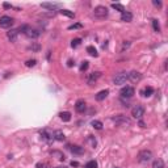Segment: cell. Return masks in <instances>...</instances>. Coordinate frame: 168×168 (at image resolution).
<instances>
[{"mask_svg":"<svg viewBox=\"0 0 168 168\" xmlns=\"http://www.w3.org/2000/svg\"><path fill=\"white\" fill-rule=\"evenodd\" d=\"M36 64H37V61H36V59H29V61L25 62V66H26V67H34Z\"/></svg>","mask_w":168,"mask_h":168,"instance_id":"cell-31","label":"cell"},{"mask_svg":"<svg viewBox=\"0 0 168 168\" xmlns=\"http://www.w3.org/2000/svg\"><path fill=\"white\" fill-rule=\"evenodd\" d=\"M75 109H76L78 113H84L85 109H87V104H85L84 100H78L76 103H75Z\"/></svg>","mask_w":168,"mask_h":168,"instance_id":"cell-12","label":"cell"},{"mask_svg":"<svg viewBox=\"0 0 168 168\" xmlns=\"http://www.w3.org/2000/svg\"><path fill=\"white\" fill-rule=\"evenodd\" d=\"M54 139L59 141V142H63V141H64V134L62 133L61 130H55L54 131Z\"/></svg>","mask_w":168,"mask_h":168,"instance_id":"cell-20","label":"cell"},{"mask_svg":"<svg viewBox=\"0 0 168 168\" xmlns=\"http://www.w3.org/2000/svg\"><path fill=\"white\" fill-rule=\"evenodd\" d=\"M36 167H37V168H51V167H50V164H49V163H45V162H39V163H37V164H36Z\"/></svg>","mask_w":168,"mask_h":168,"instance_id":"cell-33","label":"cell"},{"mask_svg":"<svg viewBox=\"0 0 168 168\" xmlns=\"http://www.w3.org/2000/svg\"><path fill=\"white\" fill-rule=\"evenodd\" d=\"M15 20H13L11 16H1L0 17V28L3 29H9L13 25Z\"/></svg>","mask_w":168,"mask_h":168,"instance_id":"cell-5","label":"cell"},{"mask_svg":"<svg viewBox=\"0 0 168 168\" xmlns=\"http://www.w3.org/2000/svg\"><path fill=\"white\" fill-rule=\"evenodd\" d=\"M68 149L72 154H75V155H81V154H84V147L79 146V144H72V146H68Z\"/></svg>","mask_w":168,"mask_h":168,"instance_id":"cell-13","label":"cell"},{"mask_svg":"<svg viewBox=\"0 0 168 168\" xmlns=\"http://www.w3.org/2000/svg\"><path fill=\"white\" fill-rule=\"evenodd\" d=\"M84 168H97V162L96 160H91V162H88L85 164Z\"/></svg>","mask_w":168,"mask_h":168,"instance_id":"cell-29","label":"cell"},{"mask_svg":"<svg viewBox=\"0 0 168 168\" xmlns=\"http://www.w3.org/2000/svg\"><path fill=\"white\" fill-rule=\"evenodd\" d=\"M112 121H113L117 126H130L131 125V120L129 117L124 116V114H117L116 117L112 118Z\"/></svg>","mask_w":168,"mask_h":168,"instance_id":"cell-2","label":"cell"},{"mask_svg":"<svg viewBox=\"0 0 168 168\" xmlns=\"http://www.w3.org/2000/svg\"><path fill=\"white\" fill-rule=\"evenodd\" d=\"M91 125H92V127H95L96 130H101V129H103V122H101V121L95 120V121H92V122H91Z\"/></svg>","mask_w":168,"mask_h":168,"instance_id":"cell-26","label":"cell"},{"mask_svg":"<svg viewBox=\"0 0 168 168\" xmlns=\"http://www.w3.org/2000/svg\"><path fill=\"white\" fill-rule=\"evenodd\" d=\"M29 50H33V51H38V50H39V45H37V44H34V45H32V46H29Z\"/></svg>","mask_w":168,"mask_h":168,"instance_id":"cell-35","label":"cell"},{"mask_svg":"<svg viewBox=\"0 0 168 168\" xmlns=\"http://www.w3.org/2000/svg\"><path fill=\"white\" fill-rule=\"evenodd\" d=\"M19 30V33L20 32H22L28 38H30V39H36V38H38L39 37V33L37 29H33V28H30V26H28V25H22V26H20V29H17Z\"/></svg>","mask_w":168,"mask_h":168,"instance_id":"cell-1","label":"cell"},{"mask_svg":"<svg viewBox=\"0 0 168 168\" xmlns=\"http://www.w3.org/2000/svg\"><path fill=\"white\" fill-rule=\"evenodd\" d=\"M41 7H42V8H46V9H50V11H53V9L58 8L59 4H54V3H42Z\"/></svg>","mask_w":168,"mask_h":168,"instance_id":"cell-21","label":"cell"},{"mask_svg":"<svg viewBox=\"0 0 168 168\" xmlns=\"http://www.w3.org/2000/svg\"><path fill=\"white\" fill-rule=\"evenodd\" d=\"M101 76V72L100 71H95V72H91V74L87 75V83L90 85H93L97 81V79Z\"/></svg>","mask_w":168,"mask_h":168,"instance_id":"cell-10","label":"cell"},{"mask_svg":"<svg viewBox=\"0 0 168 168\" xmlns=\"http://www.w3.org/2000/svg\"><path fill=\"white\" fill-rule=\"evenodd\" d=\"M88 67H90V62H87V61H84L83 63L80 64V71L81 72H84V71H87L88 70Z\"/></svg>","mask_w":168,"mask_h":168,"instance_id":"cell-30","label":"cell"},{"mask_svg":"<svg viewBox=\"0 0 168 168\" xmlns=\"http://www.w3.org/2000/svg\"><path fill=\"white\" fill-rule=\"evenodd\" d=\"M51 156H54V158H57L58 160H61V162H63V160H66V156H64V154L62 152V151H58V150H54V151H51Z\"/></svg>","mask_w":168,"mask_h":168,"instance_id":"cell-15","label":"cell"},{"mask_svg":"<svg viewBox=\"0 0 168 168\" xmlns=\"http://www.w3.org/2000/svg\"><path fill=\"white\" fill-rule=\"evenodd\" d=\"M114 168H120V167H114Z\"/></svg>","mask_w":168,"mask_h":168,"instance_id":"cell-43","label":"cell"},{"mask_svg":"<svg viewBox=\"0 0 168 168\" xmlns=\"http://www.w3.org/2000/svg\"><path fill=\"white\" fill-rule=\"evenodd\" d=\"M59 13L63 16H67V17H70V19H75V13L71 11H67V9H62V11H59Z\"/></svg>","mask_w":168,"mask_h":168,"instance_id":"cell-24","label":"cell"},{"mask_svg":"<svg viewBox=\"0 0 168 168\" xmlns=\"http://www.w3.org/2000/svg\"><path fill=\"white\" fill-rule=\"evenodd\" d=\"M126 80H127V72H118L113 78V83L116 85H122L126 83Z\"/></svg>","mask_w":168,"mask_h":168,"instance_id":"cell-6","label":"cell"},{"mask_svg":"<svg viewBox=\"0 0 168 168\" xmlns=\"http://www.w3.org/2000/svg\"><path fill=\"white\" fill-rule=\"evenodd\" d=\"M4 8H7V9H9V8H13V7H12L11 4H8V3H4Z\"/></svg>","mask_w":168,"mask_h":168,"instance_id":"cell-39","label":"cell"},{"mask_svg":"<svg viewBox=\"0 0 168 168\" xmlns=\"http://www.w3.org/2000/svg\"><path fill=\"white\" fill-rule=\"evenodd\" d=\"M151 22H152V28H154V32H156V33H160V25H159V21H158L156 19H152V20H151Z\"/></svg>","mask_w":168,"mask_h":168,"instance_id":"cell-25","label":"cell"},{"mask_svg":"<svg viewBox=\"0 0 168 168\" xmlns=\"http://www.w3.org/2000/svg\"><path fill=\"white\" fill-rule=\"evenodd\" d=\"M108 95H109V91H108V90L100 91V92H98V93L96 95V100H97V101H103V100H105V98L108 97Z\"/></svg>","mask_w":168,"mask_h":168,"instance_id":"cell-16","label":"cell"},{"mask_svg":"<svg viewBox=\"0 0 168 168\" xmlns=\"http://www.w3.org/2000/svg\"><path fill=\"white\" fill-rule=\"evenodd\" d=\"M71 166H72V167H79V163H78V162H74V160H72V162H71Z\"/></svg>","mask_w":168,"mask_h":168,"instance_id":"cell-40","label":"cell"},{"mask_svg":"<svg viewBox=\"0 0 168 168\" xmlns=\"http://www.w3.org/2000/svg\"><path fill=\"white\" fill-rule=\"evenodd\" d=\"M152 4L155 5V7H158V8H160V7H162V1H158V0H152Z\"/></svg>","mask_w":168,"mask_h":168,"instance_id":"cell-37","label":"cell"},{"mask_svg":"<svg viewBox=\"0 0 168 168\" xmlns=\"http://www.w3.org/2000/svg\"><path fill=\"white\" fill-rule=\"evenodd\" d=\"M112 8L116 9V11H120L121 13H124L125 11H126V9H125V7L122 4H118V3H113V4H112Z\"/></svg>","mask_w":168,"mask_h":168,"instance_id":"cell-23","label":"cell"},{"mask_svg":"<svg viewBox=\"0 0 168 168\" xmlns=\"http://www.w3.org/2000/svg\"><path fill=\"white\" fill-rule=\"evenodd\" d=\"M80 45H81V39H80V38H74V39L71 41V46H72L74 49L79 47Z\"/></svg>","mask_w":168,"mask_h":168,"instance_id":"cell-28","label":"cell"},{"mask_svg":"<svg viewBox=\"0 0 168 168\" xmlns=\"http://www.w3.org/2000/svg\"><path fill=\"white\" fill-rule=\"evenodd\" d=\"M39 135H41V139H44L45 142H51V141L54 139V134L49 133V131L46 130V129L39 131Z\"/></svg>","mask_w":168,"mask_h":168,"instance_id":"cell-11","label":"cell"},{"mask_svg":"<svg viewBox=\"0 0 168 168\" xmlns=\"http://www.w3.org/2000/svg\"><path fill=\"white\" fill-rule=\"evenodd\" d=\"M152 159V152L150 150H143L138 154V162L141 163H147Z\"/></svg>","mask_w":168,"mask_h":168,"instance_id":"cell-4","label":"cell"},{"mask_svg":"<svg viewBox=\"0 0 168 168\" xmlns=\"http://www.w3.org/2000/svg\"><path fill=\"white\" fill-rule=\"evenodd\" d=\"M131 116L137 120H141L143 116H144V108L142 105H135V107L131 109Z\"/></svg>","mask_w":168,"mask_h":168,"instance_id":"cell-7","label":"cell"},{"mask_svg":"<svg viewBox=\"0 0 168 168\" xmlns=\"http://www.w3.org/2000/svg\"><path fill=\"white\" fill-rule=\"evenodd\" d=\"M88 139H90V142L92 143V147H96V139H95L93 137L90 135V138H88Z\"/></svg>","mask_w":168,"mask_h":168,"instance_id":"cell-36","label":"cell"},{"mask_svg":"<svg viewBox=\"0 0 168 168\" xmlns=\"http://www.w3.org/2000/svg\"><path fill=\"white\" fill-rule=\"evenodd\" d=\"M17 36H19V30L17 29H11L9 32H7V37L11 42H16L17 41Z\"/></svg>","mask_w":168,"mask_h":168,"instance_id":"cell-14","label":"cell"},{"mask_svg":"<svg viewBox=\"0 0 168 168\" xmlns=\"http://www.w3.org/2000/svg\"><path fill=\"white\" fill-rule=\"evenodd\" d=\"M87 53H88V54L91 55V57H95V58H96L97 55H98L97 50H96V49L93 47V46H88V47H87Z\"/></svg>","mask_w":168,"mask_h":168,"instance_id":"cell-22","label":"cell"},{"mask_svg":"<svg viewBox=\"0 0 168 168\" xmlns=\"http://www.w3.org/2000/svg\"><path fill=\"white\" fill-rule=\"evenodd\" d=\"M152 168H164V162L162 159H156L152 163Z\"/></svg>","mask_w":168,"mask_h":168,"instance_id":"cell-27","label":"cell"},{"mask_svg":"<svg viewBox=\"0 0 168 168\" xmlns=\"http://www.w3.org/2000/svg\"><path fill=\"white\" fill-rule=\"evenodd\" d=\"M81 28H83V25L79 24V22H78V24H74V25L68 26V29H70V30H72V29H81Z\"/></svg>","mask_w":168,"mask_h":168,"instance_id":"cell-34","label":"cell"},{"mask_svg":"<svg viewBox=\"0 0 168 168\" xmlns=\"http://www.w3.org/2000/svg\"><path fill=\"white\" fill-rule=\"evenodd\" d=\"M55 168H67L66 166H58V167H55Z\"/></svg>","mask_w":168,"mask_h":168,"instance_id":"cell-42","label":"cell"},{"mask_svg":"<svg viewBox=\"0 0 168 168\" xmlns=\"http://www.w3.org/2000/svg\"><path fill=\"white\" fill-rule=\"evenodd\" d=\"M59 117H61V120L64 121V122L71 121V113L70 112H61V113H59Z\"/></svg>","mask_w":168,"mask_h":168,"instance_id":"cell-19","label":"cell"},{"mask_svg":"<svg viewBox=\"0 0 168 168\" xmlns=\"http://www.w3.org/2000/svg\"><path fill=\"white\" fill-rule=\"evenodd\" d=\"M127 80H130L131 83H139L142 80V74L138 71H131L127 74Z\"/></svg>","mask_w":168,"mask_h":168,"instance_id":"cell-9","label":"cell"},{"mask_svg":"<svg viewBox=\"0 0 168 168\" xmlns=\"http://www.w3.org/2000/svg\"><path fill=\"white\" fill-rule=\"evenodd\" d=\"M74 64H75V62L72 61V59H68V62H67V66H68V67H72Z\"/></svg>","mask_w":168,"mask_h":168,"instance_id":"cell-38","label":"cell"},{"mask_svg":"<svg viewBox=\"0 0 168 168\" xmlns=\"http://www.w3.org/2000/svg\"><path fill=\"white\" fill-rule=\"evenodd\" d=\"M139 126H141V127H146V124H144L143 121L141 120V121H139Z\"/></svg>","mask_w":168,"mask_h":168,"instance_id":"cell-41","label":"cell"},{"mask_svg":"<svg viewBox=\"0 0 168 168\" xmlns=\"http://www.w3.org/2000/svg\"><path fill=\"white\" fill-rule=\"evenodd\" d=\"M108 13H109V11H108V8L104 5H98L93 9V15H95V17H97V19H105L108 16Z\"/></svg>","mask_w":168,"mask_h":168,"instance_id":"cell-3","label":"cell"},{"mask_svg":"<svg viewBox=\"0 0 168 168\" xmlns=\"http://www.w3.org/2000/svg\"><path fill=\"white\" fill-rule=\"evenodd\" d=\"M133 20V15L130 12L125 11L124 13H121V21H125V22H130Z\"/></svg>","mask_w":168,"mask_h":168,"instance_id":"cell-18","label":"cell"},{"mask_svg":"<svg viewBox=\"0 0 168 168\" xmlns=\"http://www.w3.org/2000/svg\"><path fill=\"white\" fill-rule=\"evenodd\" d=\"M120 95L122 98H131L134 95H135V91H134L133 87H129V85H127V87H124L122 90H121Z\"/></svg>","mask_w":168,"mask_h":168,"instance_id":"cell-8","label":"cell"},{"mask_svg":"<svg viewBox=\"0 0 168 168\" xmlns=\"http://www.w3.org/2000/svg\"><path fill=\"white\" fill-rule=\"evenodd\" d=\"M152 93H154V88L152 87H144L143 90L141 91V95H142L143 97H150Z\"/></svg>","mask_w":168,"mask_h":168,"instance_id":"cell-17","label":"cell"},{"mask_svg":"<svg viewBox=\"0 0 168 168\" xmlns=\"http://www.w3.org/2000/svg\"><path fill=\"white\" fill-rule=\"evenodd\" d=\"M129 47H130V42L129 41H124L122 42V46H121V53H124L125 50H127Z\"/></svg>","mask_w":168,"mask_h":168,"instance_id":"cell-32","label":"cell"}]
</instances>
